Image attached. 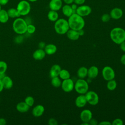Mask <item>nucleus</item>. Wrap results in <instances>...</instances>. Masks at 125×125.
I'll return each mask as SVG.
<instances>
[{"instance_id":"f257e3e1","label":"nucleus","mask_w":125,"mask_h":125,"mask_svg":"<svg viewBox=\"0 0 125 125\" xmlns=\"http://www.w3.org/2000/svg\"><path fill=\"white\" fill-rule=\"evenodd\" d=\"M67 21L70 29L77 31L83 29L85 25V21L83 17L77 13H74L68 17Z\"/></svg>"},{"instance_id":"f03ea898","label":"nucleus","mask_w":125,"mask_h":125,"mask_svg":"<svg viewBox=\"0 0 125 125\" xmlns=\"http://www.w3.org/2000/svg\"><path fill=\"white\" fill-rule=\"evenodd\" d=\"M110 38L113 42L120 44L125 41V30L121 27H115L110 32Z\"/></svg>"},{"instance_id":"7ed1b4c3","label":"nucleus","mask_w":125,"mask_h":125,"mask_svg":"<svg viewBox=\"0 0 125 125\" xmlns=\"http://www.w3.org/2000/svg\"><path fill=\"white\" fill-rule=\"evenodd\" d=\"M27 22L22 18H17L13 23V29L15 33L18 34H23L27 32Z\"/></svg>"},{"instance_id":"20e7f679","label":"nucleus","mask_w":125,"mask_h":125,"mask_svg":"<svg viewBox=\"0 0 125 125\" xmlns=\"http://www.w3.org/2000/svg\"><path fill=\"white\" fill-rule=\"evenodd\" d=\"M69 29L68 21L64 19H58L55 22L54 29L55 32L58 34H65Z\"/></svg>"},{"instance_id":"39448f33","label":"nucleus","mask_w":125,"mask_h":125,"mask_svg":"<svg viewBox=\"0 0 125 125\" xmlns=\"http://www.w3.org/2000/svg\"><path fill=\"white\" fill-rule=\"evenodd\" d=\"M75 91L80 94H85L89 89L88 82L84 79H78L74 83Z\"/></svg>"},{"instance_id":"423d86ee","label":"nucleus","mask_w":125,"mask_h":125,"mask_svg":"<svg viewBox=\"0 0 125 125\" xmlns=\"http://www.w3.org/2000/svg\"><path fill=\"white\" fill-rule=\"evenodd\" d=\"M16 8L21 16H26L30 12L31 5L28 1L22 0L18 3Z\"/></svg>"},{"instance_id":"0eeeda50","label":"nucleus","mask_w":125,"mask_h":125,"mask_svg":"<svg viewBox=\"0 0 125 125\" xmlns=\"http://www.w3.org/2000/svg\"><path fill=\"white\" fill-rule=\"evenodd\" d=\"M87 103L92 105H96L99 101V96L96 92L93 91H88L85 94Z\"/></svg>"},{"instance_id":"6e6552de","label":"nucleus","mask_w":125,"mask_h":125,"mask_svg":"<svg viewBox=\"0 0 125 125\" xmlns=\"http://www.w3.org/2000/svg\"><path fill=\"white\" fill-rule=\"evenodd\" d=\"M102 75L104 79L107 81L114 79L115 77V72L114 69L109 66H105L103 68Z\"/></svg>"},{"instance_id":"1a4fd4ad","label":"nucleus","mask_w":125,"mask_h":125,"mask_svg":"<svg viewBox=\"0 0 125 125\" xmlns=\"http://www.w3.org/2000/svg\"><path fill=\"white\" fill-rule=\"evenodd\" d=\"M61 87L65 92H70L74 89V83L70 78L67 79L63 80L62 82Z\"/></svg>"},{"instance_id":"9d476101","label":"nucleus","mask_w":125,"mask_h":125,"mask_svg":"<svg viewBox=\"0 0 125 125\" xmlns=\"http://www.w3.org/2000/svg\"><path fill=\"white\" fill-rule=\"evenodd\" d=\"M92 12V8L87 5H81L76 9V13L80 16L83 17L88 16Z\"/></svg>"},{"instance_id":"9b49d317","label":"nucleus","mask_w":125,"mask_h":125,"mask_svg":"<svg viewBox=\"0 0 125 125\" xmlns=\"http://www.w3.org/2000/svg\"><path fill=\"white\" fill-rule=\"evenodd\" d=\"M80 117L83 122L88 123L92 118V113L89 109H84L81 112Z\"/></svg>"},{"instance_id":"f8f14e48","label":"nucleus","mask_w":125,"mask_h":125,"mask_svg":"<svg viewBox=\"0 0 125 125\" xmlns=\"http://www.w3.org/2000/svg\"><path fill=\"white\" fill-rule=\"evenodd\" d=\"M109 15L111 19L116 20H119L122 17L123 15V11L120 8L115 7L110 11Z\"/></svg>"},{"instance_id":"ddd939ff","label":"nucleus","mask_w":125,"mask_h":125,"mask_svg":"<svg viewBox=\"0 0 125 125\" xmlns=\"http://www.w3.org/2000/svg\"><path fill=\"white\" fill-rule=\"evenodd\" d=\"M62 6V0H51L49 3V7L50 10L58 11Z\"/></svg>"},{"instance_id":"4468645a","label":"nucleus","mask_w":125,"mask_h":125,"mask_svg":"<svg viewBox=\"0 0 125 125\" xmlns=\"http://www.w3.org/2000/svg\"><path fill=\"white\" fill-rule=\"evenodd\" d=\"M87 101L84 94H80L75 99V105L79 108L84 107L87 104Z\"/></svg>"},{"instance_id":"2eb2a0df","label":"nucleus","mask_w":125,"mask_h":125,"mask_svg":"<svg viewBox=\"0 0 125 125\" xmlns=\"http://www.w3.org/2000/svg\"><path fill=\"white\" fill-rule=\"evenodd\" d=\"M99 74L98 68L94 65L90 66L88 69L87 76L89 79H93L96 78Z\"/></svg>"},{"instance_id":"dca6fc26","label":"nucleus","mask_w":125,"mask_h":125,"mask_svg":"<svg viewBox=\"0 0 125 125\" xmlns=\"http://www.w3.org/2000/svg\"><path fill=\"white\" fill-rule=\"evenodd\" d=\"M61 69L62 68L59 64H54L51 66L49 71L50 77L51 78H52L55 77L59 76V73Z\"/></svg>"},{"instance_id":"f3484780","label":"nucleus","mask_w":125,"mask_h":125,"mask_svg":"<svg viewBox=\"0 0 125 125\" xmlns=\"http://www.w3.org/2000/svg\"><path fill=\"white\" fill-rule=\"evenodd\" d=\"M44 112V107L41 104H38L35 106L32 110V114L34 116L38 117L41 116Z\"/></svg>"},{"instance_id":"a211bd4d","label":"nucleus","mask_w":125,"mask_h":125,"mask_svg":"<svg viewBox=\"0 0 125 125\" xmlns=\"http://www.w3.org/2000/svg\"><path fill=\"white\" fill-rule=\"evenodd\" d=\"M66 34L67 38L72 41H77L80 37L78 31L71 29H69Z\"/></svg>"},{"instance_id":"6ab92c4d","label":"nucleus","mask_w":125,"mask_h":125,"mask_svg":"<svg viewBox=\"0 0 125 125\" xmlns=\"http://www.w3.org/2000/svg\"><path fill=\"white\" fill-rule=\"evenodd\" d=\"M46 53L43 49L39 48L35 51L33 54V57L36 60H42L45 57Z\"/></svg>"},{"instance_id":"aec40b11","label":"nucleus","mask_w":125,"mask_h":125,"mask_svg":"<svg viewBox=\"0 0 125 125\" xmlns=\"http://www.w3.org/2000/svg\"><path fill=\"white\" fill-rule=\"evenodd\" d=\"M46 54L51 55L55 54L57 50V46L54 44H48L45 45L44 49Z\"/></svg>"},{"instance_id":"412c9836","label":"nucleus","mask_w":125,"mask_h":125,"mask_svg":"<svg viewBox=\"0 0 125 125\" xmlns=\"http://www.w3.org/2000/svg\"><path fill=\"white\" fill-rule=\"evenodd\" d=\"M62 12L63 15H64L65 16L68 18L74 13L70 4H66L63 5L62 7Z\"/></svg>"},{"instance_id":"4be33fe9","label":"nucleus","mask_w":125,"mask_h":125,"mask_svg":"<svg viewBox=\"0 0 125 125\" xmlns=\"http://www.w3.org/2000/svg\"><path fill=\"white\" fill-rule=\"evenodd\" d=\"M1 82L3 86V88L5 89H10L13 86V81L9 76H5L1 80Z\"/></svg>"},{"instance_id":"5701e85b","label":"nucleus","mask_w":125,"mask_h":125,"mask_svg":"<svg viewBox=\"0 0 125 125\" xmlns=\"http://www.w3.org/2000/svg\"><path fill=\"white\" fill-rule=\"evenodd\" d=\"M30 106L27 105L25 102H21L19 103L16 105L17 110L21 113L26 112L28 111Z\"/></svg>"},{"instance_id":"b1692460","label":"nucleus","mask_w":125,"mask_h":125,"mask_svg":"<svg viewBox=\"0 0 125 125\" xmlns=\"http://www.w3.org/2000/svg\"><path fill=\"white\" fill-rule=\"evenodd\" d=\"M88 69L85 66L80 67L77 70V76L80 79H84L87 76Z\"/></svg>"},{"instance_id":"393cba45","label":"nucleus","mask_w":125,"mask_h":125,"mask_svg":"<svg viewBox=\"0 0 125 125\" xmlns=\"http://www.w3.org/2000/svg\"><path fill=\"white\" fill-rule=\"evenodd\" d=\"M9 18L7 11L4 9H1L0 10V22L3 23H6L8 21Z\"/></svg>"},{"instance_id":"a878e982","label":"nucleus","mask_w":125,"mask_h":125,"mask_svg":"<svg viewBox=\"0 0 125 125\" xmlns=\"http://www.w3.org/2000/svg\"><path fill=\"white\" fill-rule=\"evenodd\" d=\"M48 20L51 21H56L59 19V14L56 11L50 10L47 14Z\"/></svg>"},{"instance_id":"bb28decb","label":"nucleus","mask_w":125,"mask_h":125,"mask_svg":"<svg viewBox=\"0 0 125 125\" xmlns=\"http://www.w3.org/2000/svg\"><path fill=\"white\" fill-rule=\"evenodd\" d=\"M7 11L9 18H17L20 17L21 16L17 8H9Z\"/></svg>"},{"instance_id":"cd10ccee","label":"nucleus","mask_w":125,"mask_h":125,"mask_svg":"<svg viewBox=\"0 0 125 125\" xmlns=\"http://www.w3.org/2000/svg\"><path fill=\"white\" fill-rule=\"evenodd\" d=\"M62 82L61 81V79L59 76L51 78V83L52 85L54 87L58 88L60 87L61 86Z\"/></svg>"},{"instance_id":"c85d7f7f","label":"nucleus","mask_w":125,"mask_h":125,"mask_svg":"<svg viewBox=\"0 0 125 125\" xmlns=\"http://www.w3.org/2000/svg\"><path fill=\"white\" fill-rule=\"evenodd\" d=\"M59 77L61 78V79L63 80L65 79H67L70 78V74L69 72L66 69H61Z\"/></svg>"},{"instance_id":"c756f323","label":"nucleus","mask_w":125,"mask_h":125,"mask_svg":"<svg viewBox=\"0 0 125 125\" xmlns=\"http://www.w3.org/2000/svg\"><path fill=\"white\" fill-rule=\"evenodd\" d=\"M117 82L114 79H112L107 81L106 86L107 89L110 91L114 90L117 87Z\"/></svg>"},{"instance_id":"7c9ffc66","label":"nucleus","mask_w":125,"mask_h":125,"mask_svg":"<svg viewBox=\"0 0 125 125\" xmlns=\"http://www.w3.org/2000/svg\"><path fill=\"white\" fill-rule=\"evenodd\" d=\"M7 68V64L4 61H0V74L5 73Z\"/></svg>"},{"instance_id":"2f4dec72","label":"nucleus","mask_w":125,"mask_h":125,"mask_svg":"<svg viewBox=\"0 0 125 125\" xmlns=\"http://www.w3.org/2000/svg\"><path fill=\"white\" fill-rule=\"evenodd\" d=\"M24 102L25 103L28 105L30 107L33 106L34 104V99L32 96H27L25 99Z\"/></svg>"},{"instance_id":"473e14b6","label":"nucleus","mask_w":125,"mask_h":125,"mask_svg":"<svg viewBox=\"0 0 125 125\" xmlns=\"http://www.w3.org/2000/svg\"><path fill=\"white\" fill-rule=\"evenodd\" d=\"M36 31V27L35 26L31 24H28L27 27V32L29 34H33Z\"/></svg>"},{"instance_id":"72a5a7b5","label":"nucleus","mask_w":125,"mask_h":125,"mask_svg":"<svg viewBox=\"0 0 125 125\" xmlns=\"http://www.w3.org/2000/svg\"><path fill=\"white\" fill-rule=\"evenodd\" d=\"M111 19L110 16L108 14H104L101 16V21L104 22H107L110 21Z\"/></svg>"},{"instance_id":"f704fd0d","label":"nucleus","mask_w":125,"mask_h":125,"mask_svg":"<svg viewBox=\"0 0 125 125\" xmlns=\"http://www.w3.org/2000/svg\"><path fill=\"white\" fill-rule=\"evenodd\" d=\"M111 123L112 125H123L124 122L120 118H116L114 119Z\"/></svg>"},{"instance_id":"c9c22d12","label":"nucleus","mask_w":125,"mask_h":125,"mask_svg":"<svg viewBox=\"0 0 125 125\" xmlns=\"http://www.w3.org/2000/svg\"><path fill=\"white\" fill-rule=\"evenodd\" d=\"M48 124L49 125H57L58 124L57 120L54 118H50L48 121Z\"/></svg>"},{"instance_id":"e433bc0d","label":"nucleus","mask_w":125,"mask_h":125,"mask_svg":"<svg viewBox=\"0 0 125 125\" xmlns=\"http://www.w3.org/2000/svg\"><path fill=\"white\" fill-rule=\"evenodd\" d=\"M85 0H74V3L76 4L77 5H81L84 4Z\"/></svg>"},{"instance_id":"4c0bfd02","label":"nucleus","mask_w":125,"mask_h":125,"mask_svg":"<svg viewBox=\"0 0 125 125\" xmlns=\"http://www.w3.org/2000/svg\"><path fill=\"white\" fill-rule=\"evenodd\" d=\"M88 123H89V125H98V121L96 120H95L94 119H93V118H92L89 121Z\"/></svg>"},{"instance_id":"58836bf2","label":"nucleus","mask_w":125,"mask_h":125,"mask_svg":"<svg viewBox=\"0 0 125 125\" xmlns=\"http://www.w3.org/2000/svg\"><path fill=\"white\" fill-rule=\"evenodd\" d=\"M98 125H111L112 123L110 122L109 121H104L100 122Z\"/></svg>"},{"instance_id":"ea45409f","label":"nucleus","mask_w":125,"mask_h":125,"mask_svg":"<svg viewBox=\"0 0 125 125\" xmlns=\"http://www.w3.org/2000/svg\"><path fill=\"white\" fill-rule=\"evenodd\" d=\"M119 45H120V47L121 50L122 51L125 52V41L123 42Z\"/></svg>"},{"instance_id":"a19ab883","label":"nucleus","mask_w":125,"mask_h":125,"mask_svg":"<svg viewBox=\"0 0 125 125\" xmlns=\"http://www.w3.org/2000/svg\"><path fill=\"white\" fill-rule=\"evenodd\" d=\"M71 7H72V9H73V10L74 13H76V9H77V7H78L77 5L76 4L73 3H72V4H71Z\"/></svg>"},{"instance_id":"79ce46f5","label":"nucleus","mask_w":125,"mask_h":125,"mask_svg":"<svg viewBox=\"0 0 125 125\" xmlns=\"http://www.w3.org/2000/svg\"><path fill=\"white\" fill-rule=\"evenodd\" d=\"M120 61L121 63L125 65V54H124V55H123L120 59Z\"/></svg>"},{"instance_id":"37998d69","label":"nucleus","mask_w":125,"mask_h":125,"mask_svg":"<svg viewBox=\"0 0 125 125\" xmlns=\"http://www.w3.org/2000/svg\"><path fill=\"white\" fill-rule=\"evenodd\" d=\"M45 43L44 42H40L39 43V46L40 47V48L41 49H43V48H44L45 46Z\"/></svg>"},{"instance_id":"c03bdc74","label":"nucleus","mask_w":125,"mask_h":125,"mask_svg":"<svg viewBox=\"0 0 125 125\" xmlns=\"http://www.w3.org/2000/svg\"><path fill=\"white\" fill-rule=\"evenodd\" d=\"M9 0H0V4L1 5H5L8 3Z\"/></svg>"},{"instance_id":"a18cd8bd","label":"nucleus","mask_w":125,"mask_h":125,"mask_svg":"<svg viewBox=\"0 0 125 125\" xmlns=\"http://www.w3.org/2000/svg\"><path fill=\"white\" fill-rule=\"evenodd\" d=\"M63 1V2H64V3L65 4H71L72 3H74V0H62Z\"/></svg>"},{"instance_id":"49530a36","label":"nucleus","mask_w":125,"mask_h":125,"mask_svg":"<svg viewBox=\"0 0 125 125\" xmlns=\"http://www.w3.org/2000/svg\"><path fill=\"white\" fill-rule=\"evenodd\" d=\"M6 124L5 119L3 118H0V125H5Z\"/></svg>"},{"instance_id":"de8ad7c7","label":"nucleus","mask_w":125,"mask_h":125,"mask_svg":"<svg viewBox=\"0 0 125 125\" xmlns=\"http://www.w3.org/2000/svg\"><path fill=\"white\" fill-rule=\"evenodd\" d=\"M78 31V33H79V34L80 35V36H82L84 35V30H83V29H80Z\"/></svg>"},{"instance_id":"09e8293b","label":"nucleus","mask_w":125,"mask_h":125,"mask_svg":"<svg viewBox=\"0 0 125 125\" xmlns=\"http://www.w3.org/2000/svg\"><path fill=\"white\" fill-rule=\"evenodd\" d=\"M3 84H2L1 80H0V92L1 91H2V90H3Z\"/></svg>"},{"instance_id":"8fccbe9b","label":"nucleus","mask_w":125,"mask_h":125,"mask_svg":"<svg viewBox=\"0 0 125 125\" xmlns=\"http://www.w3.org/2000/svg\"><path fill=\"white\" fill-rule=\"evenodd\" d=\"M5 76V75H4V73H3V74H0V80H1Z\"/></svg>"},{"instance_id":"3c124183","label":"nucleus","mask_w":125,"mask_h":125,"mask_svg":"<svg viewBox=\"0 0 125 125\" xmlns=\"http://www.w3.org/2000/svg\"><path fill=\"white\" fill-rule=\"evenodd\" d=\"M27 0L28 1H30V2H35V1H37L38 0Z\"/></svg>"},{"instance_id":"603ef678","label":"nucleus","mask_w":125,"mask_h":125,"mask_svg":"<svg viewBox=\"0 0 125 125\" xmlns=\"http://www.w3.org/2000/svg\"><path fill=\"white\" fill-rule=\"evenodd\" d=\"M1 5L0 4V10L1 9Z\"/></svg>"}]
</instances>
